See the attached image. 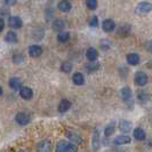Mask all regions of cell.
Instances as JSON below:
<instances>
[{
	"mask_svg": "<svg viewBox=\"0 0 152 152\" xmlns=\"http://www.w3.org/2000/svg\"><path fill=\"white\" fill-rule=\"evenodd\" d=\"M78 148L76 144L66 141H60L56 145V152H77Z\"/></svg>",
	"mask_w": 152,
	"mask_h": 152,
	"instance_id": "obj_1",
	"label": "cell"
},
{
	"mask_svg": "<svg viewBox=\"0 0 152 152\" xmlns=\"http://www.w3.org/2000/svg\"><path fill=\"white\" fill-rule=\"evenodd\" d=\"M152 10V5L146 2V1H143V2H140L136 7V13L137 14H145V13H149Z\"/></svg>",
	"mask_w": 152,
	"mask_h": 152,
	"instance_id": "obj_2",
	"label": "cell"
},
{
	"mask_svg": "<svg viewBox=\"0 0 152 152\" xmlns=\"http://www.w3.org/2000/svg\"><path fill=\"white\" fill-rule=\"evenodd\" d=\"M146 83H148V76L145 75L144 72L138 71L135 75V84L137 86H144Z\"/></svg>",
	"mask_w": 152,
	"mask_h": 152,
	"instance_id": "obj_3",
	"label": "cell"
},
{
	"mask_svg": "<svg viewBox=\"0 0 152 152\" xmlns=\"http://www.w3.org/2000/svg\"><path fill=\"white\" fill-rule=\"evenodd\" d=\"M15 120L18 125L24 126V125H28V124L30 122V117H29L26 113H24V112H20V113L16 114Z\"/></svg>",
	"mask_w": 152,
	"mask_h": 152,
	"instance_id": "obj_4",
	"label": "cell"
},
{
	"mask_svg": "<svg viewBox=\"0 0 152 152\" xmlns=\"http://www.w3.org/2000/svg\"><path fill=\"white\" fill-rule=\"evenodd\" d=\"M9 25L13 28V29H20L21 26H22V20L20 18V17H17V16H12V17H9Z\"/></svg>",
	"mask_w": 152,
	"mask_h": 152,
	"instance_id": "obj_5",
	"label": "cell"
},
{
	"mask_svg": "<svg viewBox=\"0 0 152 152\" xmlns=\"http://www.w3.org/2000/svg\"><path fill=\"white\" fill-rule=\"evenodd\" d=\"M66 137H68L73 144H76V145L80 144V143L83 142L81 137L79 136L78 134H76V133H73V132H66Z\"/></svg>",
	"mask_w": 152,
	"mask_h": 152,
	"instance_id": "obj_6",
	"label": "cell"
},
{
	"mask_svg": "<svg viewBox=\"0 0 152 152\" xmlns=\"http://www.w3.org/2000/svg\"><path fill=\"white\" fill-rule=\"evenodd\" d=\"M29 54H30V56H32V57H38V56H40L42 54V48L40 46H37V45L30 46L29 47Z\"/></svg>",
	"mask_w": 152,
	"mask_h": 152,
	"instance_id": "obj_7",
	"label": "cell"
},
{
	"mask_svg": "<svg viewBox=\"0 0 152 152\" xmlns=\"http://www.w3.org/2000/svg\"><path fill=\"white\" fill-rule=\"evenodd\" d=\"M86 57L91 62H94L95 60H97L99 53H97V50H96L95 48L91 47V48H88V49H87V52H86Z\"/></svg>",
	"mask_w": 152,
	"mask_h": 152,
	"instance_id": "obj_8",
	"label": "cell"
},
{
	"mask_svg": "<svg viewBox=\"0 0 152 152\" xmlns=\"http://www.w3.org/2000/svg\"><path fill=\"white\" fill-rule=\"evenodd\" d=\"M9 86H10V88L14 89V91H21L23 88L21 80L17 79V78H12V79L9 80Z\"/></svg>",
	"mask_w": 152,
	"mask_h": 152,
	"instance_id": "obj_9",
	"label": "cell"
},
{
	"mask_svg": "<svg viewBox=\"0 0 152 152\" xmlns=\"http://www.w3.org/2000/svg\"><path fill=\"white\" fill-rule=\"evenodd\" d=\"M132 127H133V124L130 121H127V120H121L119 122V129L124 132V133H128L132 130Z\"/></svg>",
	"mask_w": 152,
	"mask_h": 152,
	"instance_id": "obj_10",
	"label": "cell"
},
{
	"mask_svg": "<svg viewBox=\"0 0 152 152\" xmlns=\"http://www.w3.org/2000/svg\"><path fill=\"white\" fill-rule=\"evenodd\" d=\"M50 149H52V146H50V142L49 141H42V142H40L38 144V150L39 152H50Z\"/></svg>",
	"mask_w": 152,
	"mask_h": 152,
	"instance_id": "obj_11",
	"label": "cell"
},
{
	"mask_svg": "<svg viewBox=\"0 0 152 152\" xmlns=\"http://www.w3.org/2000/svg\"><path fill=\"white\" fill-rule=\"evenodd\" d=\"M127 63L130 65H137L140 63V56L136 53H130L127 55Z\"/></svg>",
	"mask_w": 152,
	"mask_h": 152,
	"instance_id": "obj_12",
	"label": "cell"
},
{
	"mask_svg": "<svg viewBox=\"0 0 152 152\" xmlns=\"http://www.w3.org/2000/svg\"><path fill=\"white\" fill-rule=\"evenodd\" d=\"M102 28H103V30L105 31V32H111V31L114 30V28H115V24L112 20H105L103 24H102Z\"/></svg>",
	"mask_w": 152,
	"mask_h": 152,
	"instance_id": "obj_13",
	"label": "cell"
},
{
	"mask_svg": "<svg viewBox=\"0 0 152 152\" xmlns=\"http://www.w3.org/2000/svg\"><path fill=\"white\" fill-rule=\"evenodd\" d=\"M70 107H71V102L69 99H62L58 104V111L63 113V112H66Z\"/></svg>",
	"mask_w": 152,
	"mask_h": 152,
	"instance_id": "obj_14",
	"label": "cell"
},
{
	"mask_svg": "<svg viewBox=\"0 0 152 152\" xmlns=\"http://www.w3.org/2000/svg\"><path fill=\"white\" fill-rule=\"evenodd\" d=\"M132 142V138L129 136H124V135H120V136L115 137L114 138V143L115 144H128Z\"/></svg>",
	"mask_w": 152,
	"mask_h": 152,
	"instance_id": "obj_15",
	"label": "cell"
},
{
	"mask_svg": "<svg viewBox=\"0 0 152 152\" xmlns=\"http://www.w3.org/2000/svg\"><path fill=\"white\" fill-rule=\"evenodd\" d=\"M21 96H22L24 99H30L32 96H33V91L31 88L29 87H23L22 89H21Z\"/></svg>",
	"mask_w": 152,
	"mask_h": 152,
	"instance_id": "obj_16",
	"label": "cell"
},
{
	"mask_svg": "<svg viewBox=\"0 0 152 152\" xmlns=\"http://www.w3.org/2000/svg\"><path fill=\"white\" fill-rule=\"evenodd\" d=\"M120 95L124 101H129L130 97H132V91H130L129 87H124L121 91H120Z\"/></svg>",
	"mask_w": 152,
	"mask_h": 152,
	"instance_id": "obj_17",
	"label": "cell"
},
{
	"mask_svg": "<svg viewBox=\"0 0 152 152\" xmlns=\"http://www.w3.org/2000/svg\"><path fill=\"white\" fill-rule=\"evenodd\" d=\"M134 137L138 141L145 140V132L142 128H135L134 129Z\"/></svg>",
	"mask_w": 152,
	"mask_h": 152,
	"instance_id": "obj_18",
	"label": "cell"
},
{
	"mask_svg": "<svg viewBox=\"0 0 152 152\" xmlns=\"http://www.w3.org/2000/svg\"><path fill=\"white\" fill-rule=\"evenodd\" d=\"M72 80H73V83L76 85H83L85 83V78L84 76L81 75V73H79V72H77V73H75L73 75V77H72Z\"/></svg>",
	"mask_w": 152,
	"mask_h": 152,
	"instance_id": "obj_19",
	"label": "cell"
},
{
	"mask_svg": "<svg viewBox=\"0 0 152 152\" xmlns=\"http://www.w3.org/2000/svg\"><path fill=\"white\" fill-rule=\"evenodd\" d=\"M114 129H115V125H114V122H110L107 127H105V129H104V135H105L107 137L111 136V135L114 133Z\"/></svg>",
	"mask_w": 152,
	"mask_h": 152,
	"instance_id": "obj_20",
	"label": "cell"
},
{
	"mask_svg": "<svg viewBox=\"0 0 152 152\" xmlns=\"http://www.w3.org/2000/svg\"><path fill=\"white\" fill-rule=\"evenodd\" d=\"M57 7H58V9L62 10V12H69L72 6H71V4H70L69 1H60Z\"/></svg>",
	"mask_w": 152,
	"mask_h": 152,
	"instance_id": "obj_21",
	"label": "cell"
},
{
	"mask_svg": "<svg viewBox=\"0 0 152 152\" xmlns=\"http://www.w3.org/2000/svg\"><path fill=\"white\" fill-rule=\"evenodd\" d=\"M5 39H6V41L9 42V44H15V42H17V37H16L15 33L12 32V31L7 32V34H6Z\"/></svg>",
	"mask_w": 152,
	"mask_h": 152,
	"instance_id": "obj_22",
	"label": "cell"
},
{
	"mask_svg": "<svg viewBox=\"0 0 152 152\" xmlns=\"http://www.w3.org/2000/svg\"><path fill=\"white\" fill-rule=\"evenodd\" d=\"M53 26L55 30H62V29H64L65 23L63 22L62 20H56V21L53 23Z\"/></svg>",
	"mask_w": 152,
	"mask_h": 152,
	"instance_id": "obj_23",
	"label": "cell"
},
{
	"mask_svg": "<svg viewBox=\"0 0 152 152\" xmlns=\"http://www.w3.org/2000/svg\"><path fill=\"white\" fill-rule=\"evenodd\" d=\"M69 38H70V34H69L68 32H61V33L57 36V39H58L60 42H65V41L69 40Z\"/></svg>",
	"mask_w": 152,
	"mask_h": 152,
	"instance_id": "obj_24",
	"label": "cell"
},
{
	"mask_svg": "<svg viewBox=\"0 0 152 152\" xmlns=\"http://www.w3.org/2000/svg\"><path fill=\"white\" fill-rule=\"evenodd\" d=\"M61 70L63 72H65V73H69V72H71V70H72V64L69 63V62H64V63L62 64Z\"/></svg>",
	"mask_w": 152,
	"mask_h": 152,
	"instance_id": "obj_25",
	"label": "cell"
},
{
	"mask_svg": "<svg viewBox=\"0 0 152 152\" xmlns=\"http://www.w3.org/2000/svg\"><path fill=\"white\" fill-rule=\"evenodd\" d=\"M86 5H87V8L94 10V9L97 8V1H96V0H87V1H86Z\"/></svg>",
	"mask_w": 152,
	"mask_h": 152,
	"instance_id": "obj_26",
	"label": "cell"
},
{
	"mask_svg": "<svg viewBox=\"0 0 152 152\" xmlns=\"http://www.w3.org/2000/svg\"><path fill=\"white\" fill-rule=\"evenodd\" d=\"M99 130H95V133H94V137H93V146L95 148V149H97L99 148Z\"/></svg>",
	"mask_w": 152,
	"mask_h": 152,
	"instance_id": "obj_27",
	"label": "cell"
},
{
	"mask_svg": "<svg viewBox=\"0 0 152 152\" xmlns=\"http://www.w3.org/2000/svg\"><path fill=\"white\" fill-rule=\"evenodd\" d=\"M89 25H91V28H96V26L99 25V18H97L96 16L91 17V20H89Z\"/></svg>",
	"mask_w": 152,
	"mask_h": 152,
	"instance_id": "obj_28",
	"label": "cell"
},
{
	"mask_svg": "<svg viewBox=\"0 0 152 152\" xmlns=\"http://www.w3.org/2000/svg\"><path fill=\"white\" fill-rule=\"evenodd\" d=\"M87 70L89 71V72H95L97 69H99V64H95V63H89L87 66Z\"/></svg>",
	"mask_w": 152,
	"mask_h": 152,
	"instance_id": "obj_29",
	"label": "cell"
},
{
	"mask_svg": "<svg viewBox=\"0 0 152 152\" xmlns=\"http://www.w3.org/2000/svg\"><path fill=\"white\" fill-rule=\"evenodd\" d=\"M14 62H15L16 64H21L23 62V56L22 55H20V54H17L14 56Z\"/></svg>",
	"mask_w": 152,
	"mask_h": 152,
	"instance_id": "obj_30",
	"label": "cell"
},
{
	"mask_svg": "<svg viewBox=\"0 0 152 152\" xmlns=\"http://www.w3.org/2000/svg\"><path fill=\"white\" fill-rule=\"evenodd\" d=\"M4 28H5V22H4V18H1V17H0V32L4 30Z\"/></svg>",
	"mask_w": 152,
	"mask_h": 152,
	"instance_id": "obj_31",
	"label": "cell"
},
{
	"mask_svg": "<svg viewBox=\"0 0 152 152\" xmlns=\"http://www.w3.org/2000/svg\"><path fill=\"white\" fill-rule=\"evenodd\" d=\"M4 4H6V5H15L16 1H4Z\"/></svg>",
	"mask_w": 152,
	"mask_h": 152,
	"instance_id": "obj_32",
	"label": "cell"
},
{
	"mask_svg": "<svg viewBox=\"0 0 152 152\" xmlns=\"http://www.w3.org/2000/svg\"><path fill=\"white\" fill-rule=\"evenodd\" d=\"M1 95H2V88L0 87V96H1Z\"/></svg>",
	"mask_w": 152,
	"mask_h": 152,
	"instance_id": "obj_33",
	"label": "cell"
}]
</instances>
